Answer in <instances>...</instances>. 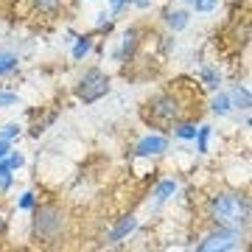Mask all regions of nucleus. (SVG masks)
Here are the masks:
<instances>
[{
  "instance_id": "1",
  "label": "nucleus",
  "mask_w": 252,
  "mask_h": 252,
  "mask_svg": "<svg viewBox=\"0 0 252 252\" xmlns=\"http://www.w3.org/2000/svg\"><path fill=\"white\" fill-rule=\"evenodd\" d=\"M188 115H202V109H196V101L185 95L182 84H174L168 90H160L157 95L143 101L140 107V121L152 129H160V132H168V126L180 118Z\"/></svg>"
},
{
  "instance_id": "2",
  "label": "nucleus",
  "mask_w": 252,
  "mask_h": 252,
  "mask_svg": "<svg viewBox=\"0 0 252 252\" xmlns=\"http://www.w3.org/2000/svg\"><path fill=\"white\" fill-rule=\"evenodd\" d=\"M250 193L241 188L216 190L207 199V221L221 227H235V230H250Z\"/></svg>"
},
{
  "instance_id": "3",
  "label": "nucleus",
  "mask_w": 252,
  "mask_h": 252,
  "mask_svg": "<svg viewBox=\"0 0 252 252\" xmlns=\"http://www.w3.org/2000/svg\"><path fill=\"white\" fill-rule=\"evenodd\" d=\"M67 227L70 216L59 202H36L31 210V241H36V247H62Z\"/></svg>"
},
{
  "instance_id": "4",
  "label": "nucleus",
  "mask_w": 252,
  "mask_h": 252,
  "mask_svg": "<svg viewBox=\"0 0 252 252\" xmlns=\"http://www.w3.org/2000/svg\"><path fill=\"white\" fill-rule=\"evenodd\" d=\"M244 241H247V230L213 224L207 233H202L196 238L193 250L196 252H235L244 247Z\"/></svg>"
},
{
  "instance_id": "5",
  "label": "nucleus",
  "mask_w": 252,
  "mask_h": 252,
  "mask_svg": "<svg viewBox=\"0 0 252 252\" xmlns=\"http://www.w3.org/2000/svg\"><path fill=\"white\" fill-rule=\"evenodd\" d=\"M107 93H109V73H104L101 67H87L73 84V98L79 104H87V107L101 101Z\"/></svg>"
},
{
  "instance_id": "6",
  "label": "nucleus",
  "mask_w": 252,
  "mask_h": 252,
  "mask_svg": "<svg viewBox=\"0 0 252 252\" xmlns=\"http://www.w3.org/2000/svg\"><path fill=\"white\" fill-rule=\"evenodd\" d=\"M168 149H171V135H168V132H146L143 137H137L135 140L129 157H132V160L154 162V160H160V157H165Z\"/></svg>"
},
{
  "instance_id": "7",
  "label": "nucleus",
  "mask_w": 252,
  "mask_h": 252,
  "mask_svg": "<svg viewBox=\"0 0 252 252\" xmlns=\"http://www.w3.org/2000/svg\"><path fill=\"white\" fill-rule=\"evenodd\" d=\"M140 45H143V28H140V26H129L124 31L121 45L115 48V54H112V56H115L118 62H135Z\"/></svg>"
},
{
  "instance_id": "8",
  "label": "nucleus",
  "mask_w": 252,
  "mask_h": 252,
  "mask_svg": "<svg viewBox=\"0 0 252 252\" xmlns=\"http://www.w3.org/2000/svg\"><path fill=\"white\" fill-rule=\"evenodd\" d=\"M137 227H140V221H137V216H132V213H126V216L115 219V224L109 227V233H107V244H109V247L124 244L129 235L137 233Z\"/></svg>"
},
{
  "instance_id": "9",
  "label": "nucleus",
  "mask_w": 252,
  "mask_h": 252,
  "mask_svg": "<svg viewBox=\"0 0 252 252\" xmlns=\"http://www.w3.org/2000/svg\"><path fill=\"white\" fill-rule=\"evenodd\" d=\"M177 193H180V180H174V177H165V180H160V182L152 188L154 207H160V205H165V202H171Z\"/></svg>"
},
{
  "instance_id": "10",
  "label": "nucleus",
  "mask_w": 252,
  "mask_h": 252,
  "mask_svg": "<svg viewBox=\"0 0 252 252\" xmlns=\"http://www.w3.org/2000/svg\"><path fill=\"white\" fill-rule=\"evenodd\" d=\"M227 95H230V104H233L235 112H244V115H250V107H252V93L247 84H233L230 90H227Z\"/></svg>"
},
{
  "instance_id": "11",
  "label": "nucleus",
  "mask_w": 252,
  "mask_h": 252,
  "mask_svg": "<svg viewBox=\"0 0 252 252\" xmlns=\"http://www.w3.org/2000/svg\"><path fill=\"white\" fill-rule=\"evenodd\" d=\"M95 51V34L87 31V34H79L73 39V48H70V59L73 62H84L87 56Z\"/></svg>"
},
{
  "instance_id": "12",
  "label": "nucleus",
  "mask_w": 252,
  "mask_h": 252,
  "mask_svg": "<svg viewBox=\"0 0 252 252\" xmlns=\"http://www.w3.org/2000/svg\"><path fill=\"white\" fill-rule=\"evenodd\" d=\"M162 23H165V28H168L171 34H180V31L188 28L190 11L188 9H165L162 11Z\"/></svg>"
},
{
  "instance_id": "13",
  "label": "nucleus",
  "mask_w": 252,
  "mask_h": 252,
  "mask_svg": "<svg viewBox=\"0 0 252 252\" xmlns=\"http://www.w3.org/2000/svg\"><path fill=\"white\" fill-rule=\"evenodd\" d=\"M221 81H224V76H221V70H219L216 64H202V67H199V84H202L207 93L221 90Z\"/></svg>"
},
{
  "instance_id": "14",
  "label": "nucleus",
  "mask_w": 252,
  "mask_h": 252,
  "mask_svg": "<svg viewBox=\"0 0 252 252\" xmlns=\"http://www.w3.org/2000/svg\"><path fill=\"white\" fill-rule=\"evenodd\" d=\"M210 115H216V118H230L235 112L233 104H230V95H227L224 90H216L213 95H210Z\"/></svg>"
},
{
  "instance_id": "15",
  "label": "nucleus",
  "mask_w": 252,
  "mask_h": 252,
  "mask_svg": "<svg viewBox=\"0 0 252 252\" xmlns=\"http://www.w3.org/2000/svg\"><path fill=\"white\" fill-rule=\"evenodd\" d=\"M64 3H67V0H31L34 11L42 14V17H59L64 11Z\"/></svg>"
},
{
  "instance_id": "16",
  "label": "nucleus",
  "mask_w": 252,
  "mask_h": 252,
  "mask_svg": "<svg viewBox=\"0 0 252 252\" xmlns=\"http://www.w3.org/2000/svg\"><path fill=\"white\" fill-rule=\"evenodd\" d=\"M20 54H14V51H0V79H9V76H14V73L20 70Z\"/></svg>"
},
{
  "instance_id": "17",
  "label": "nucleus",
  "mask_w": 252,
  "mask_h": 252,
  "mask_svg": "<svg viewBox=\"0 0 252 252\" xmlns=\"http://www.w3.org/2000/svg\"><path fill=\"white\" fill-rule=\"evenodd\" d=\"M210 137H213V126L210 124H199L196 126V135H193V143H196V154L205 157L210 152Z\"/></svg>"
},
{
  "instance_id": "18",
  "label": "nucleus",
  "mask_w": 252,
  "mask_h": 252,
  "mask_svg": "<svg viewBox=\"0 0 252 252\" xmlns=\"http://www.w3.org/2000/svg\"><path fill=\"white\" fill-rule=\"evenodd\" d=\"M112 28H115V14H112V11H101V14H95V28H93V34L95 36H109L112 34Z\"/></svg>"
},
{
  "instance_id": "19",
  "label": "nucleus",
  "mask_w": 252,
  "mask_h": 252,
  "mask_svg": "<svg viewBox=\"0 0 252 252\" xmlns=\"http://www.w3.org/2000/svg\"><path fill=\"white\" fill-rule=\"evenodd\" d=\"M0 137H3V140H11V143H17L20 137H23V124H17V121L0 124Z\"/></svg>"
},
{
  "instance_id": "20",
  "label": "nucleus",
  "mask_w": 252,
  "mask_h": 252,
  "mask_svg": "<svg viewBox=\"0 0 252 252\" xmlns=\"http://www.w3.org/2000/svg\"><path fill=\"white\" fill-rule=\"evenodd\" d=\"M36 202H39V196H36V190H23L17 199V210H23V213H31L36 207Z\"/></svg>"
},
{
  "instance_id": "21",
  "label": "nucleus",
  "mask_w": 252,
  "mask_h": 252,
  "mask_svg": "<svg viewBox=\"0 0 252 252\" xmlns=\"http://www.w3.org/2000/svg\"><path fill=\"white\" fill-rule=\"evenodd\" d=\"M11 185H14V171H11L9 165L0 160V193H9Z\"/></svg>"
},
{
  "instance_id": "22",
  "label": "nucleus",
  "mask_w": 252,
  "mask_h": 252,
  "mask_svg": "<svg viewBox=\"0 0 252 252\" xmlns=\"http://www.w3.org/2000/svg\"><path fill=\"white\" fill-rule=\"evenodd\" d=\"M3 162H6V165H9L11 171L17 174L20 168L26 165V154H23V152H17V149H11V152L6 154V157H3Z\"/></svg>"
},
{
  "instance_id": "23",
  "label": "nucleus",
  "mask_w": 252,
  "mask_h": 252,
  "mask_svg": "<svg viewBox=\"0 0 252 252\" xmlns=\"http://www.w3.org/2000/svg\"><path fill=\"white\" fill-rule=\"evenodd\" d=\"M20 104L23 101H20V95L14 90H0V109H14Z\"/></svg>"
},
{
  "instance_id": "24",
  "label": "nucleus",
  "mask_w": 252,
  "mask_h": 252,
  "mask_svg": "<svg viewBox=\"0 0 252 252\" xmlns=\"http://www.w3.org/2000/svg\"><path fill=\"white\" fill-rule=\"evenodd\" d=\"M190 9L199 11V14H210V11L219 9V0H190Z\"/></svg>"
},
{
  "instance_id": "25",
  "label": "nucleus",
  "mask_w": 252,
  "mask_h": 252,
  "mask_svg": "<svg viewBox=\"0 0 252 252\" xmlns=\"http://www.w3.org/2000/svg\"><path fill=\"white\" fill-rule=\"evenodd\" d=\"M129 6H132V0H109V11H112L115 17H118V14H124Z\"/></svg>"
},
{
  "instance_id": "26",
  "label": "nucleus",
  "mask_w": 252,
  "mask_h": 252,
  "mask_svg": "<svg viewBox=\"0 0 252 252\" xmlns=\"http://www.w3.org/2000/svg\"><path fill=\"white\" fill-rule=\"evenodd\" d=\"M11 149H14V143H11V140H3V137H0V160H3V157H6V154H9Z\"/></svg>"
},
{
  "instance_id": "27",
  "label": "nucleus",
  "mask_w": 252,
  "mask_h": 252,
  "mask_svg": "<svg viewBox=\"0 0 252 252\" xmlns=\"http://www.w3.org/2000/svg\"><path fill=\"white\" fill-rule=\"evenodd\" d=\"M132 6H135V9H149L152 0H132Z\"/></svg>"
},
{
  "instance_id": "28",
  "label": "nucleus",
  "mask_w": 252,
  "mask_h": 252,
  "mask_svg": "<svg viewBox=\"0 0 252 252\" xmlns=\"http://www.w3.org/2000/svg\"><path fill=\"white\" fill-rule=\"evenodd\" d=\"M3 227H6V219L0 216V233H3Z\"/></svg>"
},
{
  "instance_id": "29",
  "label": "nucleus",
  "mask_w": 252,
  "mask_h": 252,
  "mask_svg": "<svg viewBox=\"0 0 252 252\" xmlns=\"http://www.w3.org/2000/svg\"><path fill=\"white\" fill-rule=\"evenodd\" d=\"M81 3H93V0H81Z\"/></svg>"
},
{
  "instance_id": "30",
  "label": "nucleus",
  "mask_w": 252,
  "mask_h": 252,
  "mask_svg": "<svg viewBox=\"0 0 252 252\" xmlns=\"http://www.w3.org/2000/svg\"><path fill=\"white\" fill-rule=\"evenodd\" d=\"M185 3H190V0H185Z\"/></svg>"
}]
</instances>
